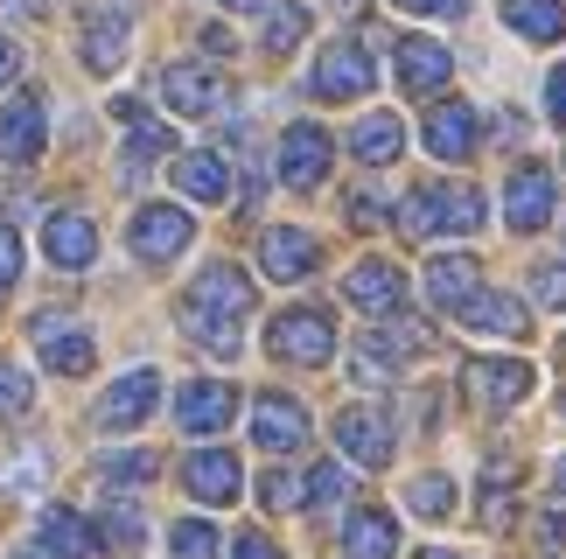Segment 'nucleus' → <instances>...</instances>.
Returning <instances> with one entry per match:
<instances>
[{"label": "nucleus", "mask_w": 566, "mask_h": 559, "mask_svg": "<svg viewBox=\"0 0 566 559\" xmlns=\"http://www.w3.org/2000/svg\"><path fill=\"white\" fill-rule=\"evenodd\" d=\"M252 315V280L238 266H203L182 294V329L217 357H238V321Z\"/></svg>", "instance_id": "f257e3e1"}, {"label": "nucleus", "mask_w": 566, "mask_h": 559, "mask_svg": "<svg viewBox=\"0 0 566 559\" xmlns=\"http://www.w3.org/2000/svg\"><path fill=\"white\" fill-rule=\"evenodd\" d=\"M475 224H483V189L475 182H427L399 203L406 239H448V231H475Z\"/></svg>", "instance_id": "f03ea898"}, {"label": "nucleus", "mask_w": 566, "mask_h": 559, "mask_svg": "<svg viewBox=\"0 0 566 559\" xmlns=\"http://www.w3.org/2000/svg\"><path fill=\"white\" fill-rule=\"evenodd\" d=\"M266 350L280 363H329L336 357V321L322 315V308H287V315H273L266 321Z\"/></svg>", "instance_id": "7ed1b4c3"}, {"label": "nucleus", "mask_w": 566, "mask_h": 559, "mask_svg": "<svg viewBox=\"0 0 566 559\" xmlns=\"http://www.w3.org/2000/svg\"><path fill=\"white\" fill-rule=\"evenodd\" d=\"M371 84H378V63L364 56V42H329V50H322V63L308 71V92H315V98H329V105L364 98Z\"/></svg>", "instance_id": "20e7f679"}, {"label": "nucleus", "mask_w": 566, "mask_h": 559, "mask_svg": "<svg viewBox=\"0 0 566 559\" xmlns=\"http://www.w3.org/2000/svg\"><path fill=\"white\" fill-rule=\"evenodd\" d=\"M189 210H176V203H147V210H134V231H126V245H134V260H147V266H168L176 252H189Z\"/></svg>", "instance_id": "39448f33"}, {"label": "nucleus", "mask_w": 566, "mask_h": 559, "mask_svg": "<svg viewBox=\"0 0 566 559\" xmlns=\"http://www.w3.org/2000/svg\"><path fill=\"white\" fill-rule=\"evenodd\" d=\"M29 336H35V357L50 363L56 378H84V371H92V357H98V342L84 336L71 315H35Z\"/></svg>", "instance_id": "423d86ee"}, {"label": "nucleus", "mask_w": 566, "mask_h": 559, "mask_svg": "<svg viewBox=\"0 0 566 559\" xmlns=\"http://www.w3.org/2000/svg\"><path fill=\"white\" fill-rule=\"evenodd\" d=\"M161 98L176 105L182 119H210V113L231 105V84L217 77L210 63H168V71H161Z\"/></svg>", "instance_id": "0eeeda50"}, {"label": "nucleus", "mask_w": 566, "mask_h": 559, "mask_svg": "<svg viewBox=\"0 0 566 559\" xmlns=\"http://www.w3.org/2000/svg\"><path fill=\"white\" fill-rule=\"evenodd\" d=\"M462 392L483 399L490 413H504V405H517L532 392V363L525 357H469L462 363Z\"/></svg>", "instance_id": "6e6552de"}, {"label": "nucleus", "mask_w": 566, "mask_h": 559, "mask_svg": "<svg viewBox=\"0 0 566 559\" xmlns=\"http://www.w3.org/2000/svg\"><path fill=\"white\" fill-rule=\"evenodd\" d=\"M329 134H322L315 119H294L287 134H280V182L287 189H315L322 176H329Z\"/></svg>", "instance_id": "1a4fd4ad"}, {"label": "nucleus", "mask_w": 566, "mask_h": 559, "mask_svg": "<svg viewBox=\"0 0 566 559\" xmlns=\"http://www.w3.org/2000/svg\"><path fill=\"white\" fill-rule=\"evenodd\" d=\"M343 294H350V308L391 321V315H399V300H406V273L391 266V260H357L350 280H343Z\"/></svg>", "instance_id": "9d476101"}, {"label": "nucleus", "mask_w": 566, "mask_h": 559, "mask_svg": "<svg viewBox=\"0 0 566 559\" xmlns=\"http://www.w3.org/2000/svg\"><path fill=\"white\" fill-rule=\"evenodd\" d=\"M155 399H161V371H126V378H113V392L98 399V426L105 434H126V426H140L155 413Z\"/></svg>", "instance_id": "9b49d317"}, {"label": "nucleus", "mask_w": 566, "mask_h": 559, "mask_svg": "<svg viewBox=\"0 0 566 559\" xmlns=\"http://www.w3.org/2000/svg\"><path fill=\"white\" fill-rule=\"evenodd\" d=\"M42 252H50V266L84 273V266L98 260V224L84 218V210H56V218L42 224Z\"/></svg>", "instance_id": "f8f14e48"}, {"label": "nucleus", "mask_w": 566, "mask_h": 559, "mask_svg": "<svg viewBox=\"0 0 566 559\" xmlns=\"http://www.w3.org/2000/svg\"><path fill=\"white\" fill-rule=\"evenodd\" d=\"M252 441L266 447V455H287V447L308 441V413H301V399L259 392V405H252Z\"/></svg>", "instance_id": "ddd939ff"}, {"label": "nucleus", "mask_w": 566, "mask_h": 559, "mask_svg": "<svg viewBox=\"0 0 566 559\" xmlns=\"http://www.w3.org/2000/svg\"><path fill=\"white\" fill-rule=\"evenodd\" d=\"M42 140H50V119H42V92H21L8 113H0V161L29 168L42 155Z\"/></svg>", "instance_id": "4468645a"}, {"label": "nucleus", "mask_w": 566, "mask_h": 559, "mask_svg": "<svg viewBox=\"0 0 566 559\" xmlns=\"http://www.w3.org/2000/svg\"><path fill=\"white\" fill-rule=\"evenodd\" d=\"M336 447L357 468H385L391 462V420L371 413V405H350V413H336Z\"/></svg>", "instance_id": "2eb2a0df"}, {"label": "nucleus", "mask_w": 566, "mask_h": 559, "mask_svg": "<svg viewBox=\"0 0 566 559\" xmlns=\"http://www.w3.org/2000/svg\"><path fill=\"white\" fill-rule=\"evenodd\" d=\"M231 413H238V392L224 378H196V384H182V399H176L182 434H224Z\"/></svg>", "instance_id": "dca6fc26"}, {"label": "nucleus", "mask_w": 566, "mask_h": 559, "mask_svg": "<svg viewBox=\"0 0 566 559\" xmlns=\"http://www.w3.org/2000/svg\"><path fill=\"white\" fill-rule=\"evenodd\" d=\"M504 218H511V231H546L553 224V176L538 161H525L504 182Z\"/></svg>", "instance_id": "f3484780"}, {"label": "nucleus", "mask_w": 566, "mask_h": 559, "mask_svg": "<svg viewBox=\"0 0 566 559\" xmlns=\"http://www.w3.org/2000/svg\"><path fill=\"white\" fill-rule=\"evenodd\" d=\"M315 260H322V245H315L301 224H273V231H259V266H266V280H308Z\"/></svg>", "instance_id": "a211bd4d"}, {"label": "nucleus", "mask_w": 566, "mask_h": 559, "mask_svg": "<svg viewBox=\"0 0 566 559\" xmlns=\"http://www.w3.org/2000/svg\"><path fill=\"white\" fill-rule=\"evenodd\" d=\"M475 134H483V126H475V113L462 98H441L427 113V155H441V161H469L475 155Z\"/></svg>", "instance_id": "6ab92c4d"}, {"label": "nucleus", "mask_w": 566, "mask_h": 559, "mask_svg": "<svg viewBox=\"0 0 566 559\" xmlns=\"http://www.w3.org/2000/svg\"><path fill=\"white\" fill-rule=\"evenodd\" d=\"M448 77H454V56L441 50V42H427V35H406L399 42V84H406L412 98H433Z\"/></svg>", "instance_id": "aec40b11"}, {"label": "nucleus", "mask_w": 566, "mask_h": 559, "mask_svg": "<svg viewBox=\"0 0 566 559\" xmlns=\"http://www.w3.org/2000/svg\"><path fill=\"white\" fill-rule=\"evenodd\" d=\"M98 525L92 518H77V510L71 504H50V510H42V552H50V559H98Z\"/></svg>", "instance_id": "412c9836"}, {"label": "nucleus", "mask_w": 566, "mask_h": 559, "mask_svg": "<svg viewBox=\"0 0 566 559\" xmlns=\"http://www.w3.org/2000/svg\"><path fill=\"white\" fill-rule=\"evenodd\" d=\"M77 50H84V71L113 77L119 63H126V14H119V8H98V14H84V35H77Z\"/></svg>", "instance_id": "4be33fe9"}, {"label": "nucleus", "mask_w": 566, "mask_h": 559, "mask_svg": "<svg viewBox=\"0 0 566 559\" xmlns=\"http://www.w3.org/2000/svg\"><path fill=\"white\" fill-rule=\"evenodd\" d=\"M182 483L196 504H231L238 497V462L224 455V447H196V455L182 462Z\"/></svg>", "instance_id": "5701e85b"}, {"label": "nucleus", "mask_w": 566, "mask_h": 559, "mask_svg": "<svg viewBox=\"0 0 566 559\" xmlns=\"http://www.w3.org/2000/svg\"><path fill=\"white\" fill-rule=\"evenodd\" d=\"M454 315H462V329H483V336H525V329H532L525 300H511V294H483V287H475Z\"/></svg>", "instance_id": "b1692460"}, {"label": "nucleus", "mask_w": 566, "mask_h": 559, "mask_svg": "<svg viewBox=\"0 0 566 559\" xmlns=\"http://www.w3.org/2000/svg\"><path fill=\"white\" fill-rule=\"evenodd\" d=\"M399 552V525L385 518V510H350V525H343V559H391Z\"/></svg>", "instance_id": "393cba45"}, {"label": "nucleus", "mask_w": 566, "mask_h": 559, "mask_svg": "<svg viewBox=\"0 0 566 559\" xmlns=\"http://www.w3.org/2000/svg\"><path fill=\"white\" fill-rule=\"evenodd\" d=\"M469 294H475V260L469 252H441V260L427 266V300L433 308H462Z\"/></svg>", "instance_id": "a878e982"}, {"label": "nucleus", "mask_w": 566, "mask_h": 559, "mask_svg": "<svg viewBox=\"0 0 566 559\" xmlns=\"http://www.w3.org/2000/svg\"><path fill=\"white\" fill-rule=\"evenodd\" d=\"M176 189H182V197H196V203H224V197H231L224 155H182V161H176Z\"/></svg>", "instance_id": "bb28decb"}, {"label": "nucleus", "mask_w": 566, "mask_h": 559, "mask_svg": "<svg viewBox=\"0 0 566 559\" xmlns=\"http://www.w3.org/2000/svg\"><path fill=\"white\" fill-rule=\"evenodd\" d=\"M399 147H406V126L391 119V113H364V119H357V134H350V155H357V161H371V168L399 161Z\"/></svg>", "instance_id": "cd10ccee"}, {"label": "nucleus", "mask_w": 566, "mask_h": 559, "mask_svg": "<svg viewBox=\"0 0 566 559\" xmlns=\"http://www.w3.org/2000/svg\"><path fill=\"white\" fill-rule=\"evenodd\" d=\"M504 21H511V35H525V42H559L566 35L559 0H504Z\"/></svg>", "instance_id": "c85d7f7f"}, {"label": "nucleus", "mask_w": 566, "mask_h": 559, "mask_svg": "<svg viewBox=\"0 0 566 559\" xmlns=\"http://www.w3.org/2000/svg\"><path fill=\"white\" fill-rule=\"evenodd\" d=\"M161 155H176V134H168L161 119H134V134H126V161H119L126 182H134L147 161H161Z\"/></svg>", "instance_id": "c756f323"}, {"label": "nucleus", "mask_w": 566, "mask_h": 559, "mask_svg": "<svg viewBox=\"0 0 566 559\" xmlns=\"http://www.w3.org/2000/svg\"><path fill=\"white\" fill-rule=\"evenodd\" d=\"M301 35H308V8H294V0H280V8L266 14V29H259V42H266V56H287Z\"/></svg>", "instance_id": "7c9ffc66"}, {"label": "nucleus", "mask_w": 566, "mask_h": 559, "mask_svg": "<svg viewBox=\"0 0 566 559\" xmlns=\"http://www.w3.org/2000/svg\"><path fill=\"white\" fill-rule=\"evenodd\" d=\"M168 546H176V559H217V525H203V518H182L176 531H168Z\"/></svg>", "instance_id": "2f4dec72"}, {"label": "nucleus", "mask_w": 566, "mask_h": 559, "mask_svg": "<svg viewBox=\"0 0 566 559\" xmlns=\"http://www.w3.org/2000/svg\"><path fill=\"white\" fill-rule=\"evenodd\" d=\"M343 497H350V476H343L336 462H315V468H308V504H315V510H336Z\"/></svg>", "instance_id": "473e14b6"}, {"label": "nucleus", "mask_w": 566, "mask_h": 559, "mask_svg": "<svg viewBox=\"0 0 566 559\" xmlns=\"http://www.w3.org/2000/svg\"><path fill=\"white\" fill-rule=\"evenodd\" d=\"M406 504L420 510V518H448V510H454V483L448 476H420V483L406 489Z\"/></svg>", "instance_id": "72a5a7b5"}, {"label": "nucleus", "mask_w": 566, "mask_h": 559, "mask_svg": "<svg viewBox=\"0 0 566 559\" xmlns=\"http://www.w3.org/2000/svg\"><path fill=\"white\" fill-rule=\"evenodd\" d=\"M350 378L364 384V392H378V384H391V357L378 350V342H371V336H364V342H357V350H350Z\"/></svg>", "instance_id": "f704fd0d"}, {"label": "nucleus", "mask_w": 566, "mask_h": 559, "mask_svg": "<svg viewBox=\"0 0 566 559\" xmlns=\"http://www.w3.org/2000/svg\"><path fill=\"white\" fill-rule=\"evenodd\" d=\"M98 539H113V546H140V510L126 504V497H113V504H105V518H98Z\"/></svg>", "instance_id": "c9c22d12"}, {"label": "nucleus", "mask_w": 566, "mask_h": 559, "mask_svg": "<svg viewBox=\"0 0 566 559\" xmlns=\"http://www.w3.org/2000/svg\"><path fill=\"white\" fill-rule=\"evenodd\" d=\"M29 399H35V384L21 363H0V420H21L29 413Z\"/></svg>", "instance_id": "e433bc0d"}, {"label": "nucleus", "mask_w": 566, "mask_h": 559, "mask_svg": "<svg viewBox=\"0 0 566 559\" xmlns=\"http://www.w3.org/2000/svg\"><path fill=\"white\" fill-rule=\"evenodd\" d=\"M42 476H50V455H42V447H21V455L0 468V483H8V489H35Z\"/></svg>", "instance_id": "4c0bfd02"}, {"label": "nucleus", "mask_w": 566, "mask_h": 559, "mask_svg": "<svg viewBox=\"0 0 566 559\" xmlns=\"http://www.w3.org/2000/svg\"><path fill=\"white\" fill-rule=\"evenodd\" d=\"M155 468H161L155 455H105L98 476H105V483H155Z\"/></svg>", "instance_id": "58836bf2"}, {"label": "nucleus", "mask_w": 566, "mask_h": 559, "mask_svg": "<svg viewBox=\"0 0 566 559\" xmlns=\"http://www.w3.org/2000/svg\"><path fill=\"white\" fill-rule=\"evenodd\" d=\"M532 294H538V308H566V260H546L532 273Z\"/></svg>", "instance_id": "ea45409f"}, {"label": "nucleus", "mask_w": 566, "mask_h": 559, "mask_svg": "<svg viewBox=\"0 0 566 559\" xmlns=\"http://www.w3.org/2000/svg\"><path fill=\"white\" fill-rule=\"evenodd\" d=\"M259 504H266V510H294L301 504L294 476H280V468H273V476H259Z\"/></svg>", "instance_id": "a19ab883"}, {"label": "nucleus", "mask_w": 566, "mask_h": 559, "mask_svg": "<svg viewBox=\"0 0 566 559\" xmlns=\"http://www.w3.org/2000/svg\"><path fill=\"white\" fill-rule=\"evenodd\" d=\"M391 8H406V14H433V21H462V14H469V0H391Z\"/></svg>", "instance_id": "79ce46f5"}, {"label": "nucleus", "mask_w": 566, "mask_h": 559, "mask_svg": "<svg viewBox=\"0 0 566 559\" xmlns=\"http://www.w3.org/2000/svg\"><path fill=\"white\" fill-rule=\"evenodd\" d=\"M14 280H21V239L0 224V287H14Z\"/></svg>", "instance_id": "37998d69"}, {"label": "nucleus", "mask_w": 566, "mask_h": 559, "mask_svg": "<svg viewBox=\"0 0 566 559\" xmlns=\"http://www.w3.org/2000/svg\"><path fill=\"white\" fill-rule=\"evenodd\" d=\"M231 559H280V546L266 539V531H245V539H238V552Z\"/></svg>", "instance_id": "c03bdc74"}, {"label": "nucleus", "mask_w": 566, "mask_h": 559, "mask_svg": "<svg viewBox=\"0 0 566 559\" xmlns=\"http://www.w3.org/2000/svg\"><path fill=\"white\" fill-rule=\"evenodd\" d=\"M385 218V203L371 197V189H357V197H350V224H378Z\"/></svg>", "instance_id": "a18cd8bd"}, {"label": "nucleus", "mask_w": 566, "mask_h": 559, "mask_svg": "<svg viewBox=\"0 0 566 559\" xmlns=\"http://www.w3.org/2000/svg\"><path fill=\"white\" fill-rule=\"evenodd\" d=\"M546 113L566 126V63H559V71H553V84H546Z\"/></svg>", "instance_id": "49530a36"}, {"label": "nucleus", "mask_w": 566, "mask_h": 559, "mask_svg": "<svg viewBox=\"0 0 566 559\" xmlns=\"http://www.w3.org/2000/svg\"><path fill=\"white\" fill-rule=\"evenodd\" d=\"M42 0H0V21H35Z\"/></svg>", "instance_id": "de8ad7c7"}, {"label": "nucleus", "mask_w": 566, "mask_h": 559, "mask_svg": "<svg viewBox=\"0 0 566 559\" xmlns=\"http://www.w3.org/2000/svg\"><path fill=\"white\" fill-rule=\"evenodd\" d=\"M14 71H21V50H14L8 35H0V84H14Z\"/></svg>", "instance_id": "09e8293b"}, {"label": "nucleus", "mask_w": 566, "mask_h": 559, "mask_svg": "<svg viewBox=\"0 0 566 559\" xmlns=\"http://www.w3.org/2000/svg\"><path fill=\"white\" fill-rule=\"evenodd\" d=\"M224 8H231V14H273L280 0H224Z\"/></svg>", "instance_id": "8fccbe9b"}, {"label": "nucleus", "mask_w": 566, "mask_h": 559, "mask_svg": "<svg viewBox=\"0 0 566 559\" xmlns=\"http://www.w3.org/2000/svg\"><path fill=\"white\" fill-rule=\"evenodd\" d=\"M538 531H546V546H566V510H553V518L538 525Z\"/></svg>", "instance_id": "3c124183"}, {"label": "nucleus", "mask_w": 566, "mask_h": 559, "mask_svg": "<svg viewBox=\"0 0 566 559\" xmlns=\"http://www.w3.org/2000/svg\"><path fill=\"white\" fill-rule=\"evenodd\" d=\"M420 559H462V552H448V546H427V552H420Z\"/></svg>", "instance_id": "603ef678"}, {"label": "nucleus", "mask_w": 566, "mask_h": 559, "mask_svg": "<svg viewBox=\"0 0 566 559\" xmlns=\"http://www.w3.org/2000/svg\"><path fill=\"white\" fill-rule=\"evenodd\" d=\"M553 483H559V489H566V462H559V468H553Z\"/></svg>", "instance_id": "864d4df0"}, {"label": "nucleus", "mask_w": 566, "mask_h": 559, "mask_svg": "<svg viewBox=\"0 0 566 559\" xmlns=\"http://www.w3.org/2000/svg\"><path fill=\"white\" fill-rule=\"evenodd\" d=\"M21 559H42V552H21Z\"/></svg>", "instance_id": "5fc2aeb1"}, {"label": "nucleus", "mask_w": 566, "mask_h": 559, "mask_svg": "<svg viewBox=\"0 0 566 559\" xmlns=\"http://www.w3.org/2000/svg\"><path fill=\"white\" fill-rule=\"evenodd\" d=\"M559 413H566V399H559Z\"/></svg>", "instance_id": "6e6d98bb"}]
</instances>
